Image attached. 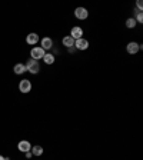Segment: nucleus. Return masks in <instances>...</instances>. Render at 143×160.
Returning <instances> with one entry per match:
<instances>
[{
    "instance_id": "obj_5",
    "label": "nucleus",
    "mask_w": 143,
    "mask_h": 160,
    "mask_svg": "<svg viewBox=\"0 0 143 160\" xmlns=\"http://www.w3.org/2000/svg\"><path fill=\"white\" fill-rule=\"evenodd\" d=\"M142 47H143L142 45H137V43H135V41H130V43H129V45L126 46L127 52H129L130 54H136L140 49H142Z\"/></svg>"
},
{
    "instance_id": "obj_12",
    "label": "nucleus",
    "mask_w": 143,
    "mask_h": 160,
    "mask_svg": "<svg viewBox=\"0 0 143 160\" xmlns=\"http://www.w3.org/2000/svg\"><path fill=\"white\" fill-rule=\"evenodd\" d=\"M26 64H22V63H17L16 66H14V73L16 74H22V73H25L26 72Z\"/></svg>"
},
{
    "instance_id": "obj_3",
    "label": "nucleus",
    "mask_w": 143,
    "mask_h": 160,
    "mask_svg": "<svg viewBox=\"0 0 143 160\" xmlns=\"http://www.w3.org/2000/svg\"><path fill=\"white\" fill-rule=\"evenodd\" d=\"M19 90H20L22 93H29V92L32 90V83H30V80L23 79V80L19 83Z\"/></svg>"
},
{
    "instance_id": "obj_2",
    "label": "nucleus",
    "mask_w": 143,
    "mask_h": 160,
    "mask_svg": "<svg viewBox=\"0 0 143 160\" xmlns=\"http://www.w3.org/2000/svg\"><path fill=\"white\" fill-rule=\"evenodd\" d=\"M45 50L42 47H33L32 52H30V56H32L33 60H39V59H43L45 57Z\"/></svg>"
},
{
    "instance_id": "obj_11",
    "label": "nucleus",
    "mask_w": 143,
    "mask_h": 160,
    "mask_svg": "<svg viewBox=\"0 0 143 160\" xmlns=\"http://www.w3.org/2000/svg\"><path fill=\"white\" fill-rule=\"evenodd\" d=\"M63 46H66V47L72 49V47L74 46V39H73V37H70V36L65 37V39H63Z\"/></svg>"
},
{
    "instance_id": "obj_6",
    "label": "nucleus",
    "mask_w": 143,
    "mask_h": 160,
    "mask_svg": "<svg viewBox=\"0 0 143 160\" xmlns=\"http://www.w3.org/2000/svg\"><path fill=\"white\" fill-rule=\"evenodd\" d=\"M74 47L79 50H86L89 47V41L86 40V39H77V40H74Z\"/></svg>"
},
{
    "instance_id": "obj_13",
    "label": "nucleus",
    "mask_w": 143,
    "mask_h": 160,
    "mask_svg": "<svg viewBox=\"0 0 143 160\" xmlns=\"http://www.w3.org/2000/svg\"><path fill=\"white\" fill-rule=\"evenodd\" d=\"M46 64H53L54 63V56L53 54H45V57H43Z\"/></svg>"
},
{
    "instance_id": "obj_10",
    "label": "nucleus",
    "mask_w": 143,
    "mask_h": 160,
    "mask_svg": "<svg viewBox=\"0 0 143 160\" xmlns=\"http://www.w3.org/2000/svg\"><path fill=\"white\" fill-rule=\"evenodd\" d=\"M26 41H27L29 45H36L37 41H39V36H37L36 33H30V34H27V37H26Z\"/></svg>"
},
{
    "instance_id": "obj_7",
    "label": "nucleus",
    "mask_w": 143,
    "mask_h": 160,
    "mask_svg": "<svg viewBox=\"0 0 143 160\" xmlns=\"http://www.w3.org/2000/svg\"><path fill=\"white\" fill-rule=\"evenodd\" d=\"M17 147H19L20 152H25V153H27V152L32 150V146H30V143H29L27 140H22V142H19Z\"/></svg>"
},
{
    "instance_id": "obj_15",
    "label": "nucleus",
    "mask_w": 143,
    "mask_h": 160,
    "mask_svg": "<svg viewBox=\"0 0 143 160\" xmlns=\"http://www.w3.org/2000/svg\"><path fill=\"white\" fill-rule=\"evenodd\" d=\"M126 26L129 27V29H133V27L136 26V20H135V19H127Z\"/></svg>"
},
{
    "instance_id": "obj_1",
    "label": "nucleus",
    "mask_w": 143,
    "mask_h": 160,
    "mask_svg": "<svg viewBox=\"0 0 143 160\" xmlns=\"http://www.w3.org/2000/svg\"><path fill=\"white\" fill-rule=\"evenodd\" d=\"M26 69H27V72H30V73L36 74V73H39V70H40V66H39L37 60H33V59H30V60L26 63Z\"/></svg>"
},
{
    "instance_id": "obj_17",
    "label": "nucleus",
    "mask_w": 143,
    "mask_h": 160,
    "mask_svg": "<svg viewBox=\"0 0 143 160\" xmlns=\"http://www.w3.org/2000/svg\"><path fill=\"white\" fill-rule=\"evenodd\" d=\"M136 4H137V7H139V10L142 12V2H140V0H137V3H136Z\"/></svg>"
},
{
    "instance_id": "obj_8",
    "label": "nucleus",
    "mask_w": 143,
    "mask_h": 160,
    "mask_svg": "<svg viewBox=\"0 0 143 160\" xmlns=\"http://www.w3.org/2000/svg\"><path fill=\"white\" fill-rule=\"evenodd\" d=\"M82 34H83V30L82 27H73L72 29V32H70V37H73L74 40H77V39H82Z\"/></svg>"
},
{
    "instance_id": "obj_16",
    "label": "nucleus",
    "mask_w": 143,
    "mask_h": 160,
    "mask_svg": "<svg viewBox=\"0 0 143 160\" xmlns=\"http://www.w3.org/2000/svg\"><path fill=\"white\" fill-rule=\"evenodd\" d=\"M136 21H139V23H142V21H143V14H142V12H139V14H137V19H136Z\"/></svg>"
},
{
    "instance_id": "obj_9",
    "label": "nucleus",
    "mask_w": 143,
    "mask_h": 160,
    "mask_svg": "<svg viewBox=\"0 0 143 160\" xmlns=\"http://www.w3.org/2000/svg\"><path fill=\"white\" fill-rule=\"evenodd\" d=\"M42 46H43V47H42L43 50L52 49V47H53V40H52L50 37H43V39H42Z\"/></svg>"
},
{
    "instance_id": "obj_14",
    "label": "nucleus",
    "mask_w": 143,
    "mask_h": 160,
    "mask_svg": "<svg viewBox=\"0 0 143 160\" xmlns=\"http://www.w3.org/2000/svg\"><path fill=\"white\" fill-rule=\"evenodd\" d=\"M32 153L34 154V156H42V154H43V147H40V146H34V147H32Z\"/></svg>"
},
{
    "instance_id": "obj_18",
    "label": "nucleus",
    "mask_w": 143,
    "mask_h": 160,
    "mask_svg": "<svg viewBox=\"0 0 143 160\" xmlns=\"http://www.w3.org/2000/svg\"><path fill=\"white\" fill-rule=\"evenodd\" d=\"M0 160H4V157H3V156H0Z\"/></svg>"
},
{
    "instance_id": "obj_4",
    "label": "nucleus",
    "mask_w": 143,
    "mask_h": 160,
    "mask_svg": "<svg viewBox=\"0 0 143 160\" xmlns=\"http://www.w3.org/2000/svg\"><path fill=\"white\" fill-rule=\"evenodd\" d=\"M74 16L77 17V19H80V20H85V19H87V16H89V12H87L85 7H77L74 10Z\"/></svg>"
}]
</instances>
